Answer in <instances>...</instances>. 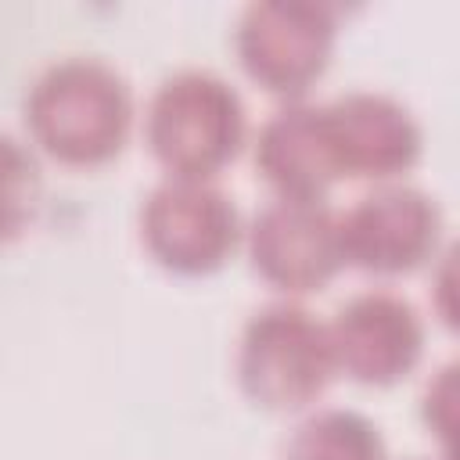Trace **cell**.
Segmentation results:
<instances>
[{
  "mask_svg": "<svg viewBox=\"0 0 460 460\" xmlns=\"http://www.w3.org/2000/svg\"><path fill=\"white\" fill-rule=\"evenodd\" d=\"M137 104L129 79L86 54L47 65L25 97V126L32 144L68 169H97L115 162L133 133Z\"/></svg>",
  "mask_w": 460,
  "mask_h": 460,
  "instance_id": "obj_1",
  "label": "cell"
},
{
  "mask_svg": "<svg viewBox=\"0 0 460 460\" xmlns=\"http://www.w3.org/2000/svg\"><path fill=\"white\" fill-rule=\"evenodd\" d=\"M244 137L241 93L205 68L162 79L144 115V140L165 180H216L241 155Z\"/></svg>",
  "mask_w": 460,
  "mask_h": 460,
  "instance_id": "obj_2",
  "label": "cell"
},
{
  "mask_svg": "<svg viewBox=\"0 0 460 460\" xmlns=\"http://www.w3.org/2000/svg\"><path fill=\"white\" fill-rule=\"evenodd\" d=\"M338 377L327 323L284 298L248 316L237 338V385L270 413L309 410Z\"/></svg>",
  "mask_w": 460,
  "mask_h": 460,
  "instance_id": "obj_3",
  "label": "cell"
},
{
  "mask_svg": "<svg viewBox=\"0 0 460 460\" xmlns=\"http://www.w3.org/2000/svg\"><path fill=\"white\" fill-rule=\"evenodd\" d=\"M338 43V7L320 0H255L241 11L234 50L244 75L284 104L305 101Z\"/></svg>",
  "mask_w": 460,
  "mask_h": 460,
  "instance_id": "obj_4",
  "label": "cell"
},
{
  "mask_svg": "<svg viewBox=\"0 0 460 460\" xmlns=\"http://www.w3.org/2000/svg\"><path fill=\"white\" fill-rule=\"evenodd\" d=\"M140 241L162 270L205 277L234 259L244 226L216 180H162L140 205Z\"/></svg>",
  "mask_w": 460,
  "mask_h": 460,
  "instance_id": "obj_5",
  "label": "cell"
},
{
  "mask_svg": "<svg viewBox=\"0 0 460 460\" xmlns=\"http://www.w3.org/2000/svg\"><path fill=\"white\" fill-rule=\"evenodd\" d=\"M438 201L410 183H377L338 212V237L345 266L374 277H402L438 259L442 248Z\"/></svg>",
  "mask_w": 460,
  "mask_h": 460,
  "instance_id": "obj_6",
  "label": "cell"
},
{
  "mask_svg": "<svg viewBox=\"0 0 460 460\" xmlns=\"http://www.w3.org/2000/svg\"><path fill=\"white\" fill-rule=\"evenodd\" d=\"M252 270L288 298L323 291L341 270L338 212L327 201L273 198L244 230Z\"/></svg>",
  "mask_w": 460,
  "mask_h": 460,
  "instance_id": "obj_7",
  "label": "cell"
},
{
  "mask_svg": "<svg viewBox=\"0 0 460 460\" xmlns=\"http://www.w3.org/2000/svg\"><path fill=\"white\" fill-rule=\"evenodd\" d=\"M327 334L338 374L367 388H392L406 381L424 359L428 341L420 309L388 288L352 295L327 323Z\"/></svg>",
  "mask_w": 460,
  "mask_h": 460,
  "instance_id": "obj_8",
  "label": "cell"
},
{
  "mask_svg": "<svg viewBox=\"0 0 460 460\" xmlns=\"http://www.w3.org/2000/svg\"><path fill=\"white\" fill-rule=\"evenodd\" d=\"M323 122L341 180L399 183L424 151L413 111L377 90H352L323 104Z\"/></svg>",
  "mask_w": 460,
  "mask_h": 460,
  "instance_id": "obj_9",
  "label": "cell"
},
{
  "mask_svg": "<svg viewBox=\"0 0 460 460\" xmlns=\"http://www.w3.org/2000/svg\"><path fill=\"white\" fill-rule=\"evenodd\" d=\"M255 169L273 198L323 201L327 190L341 180L323 122V104H280L259 129Z\"/></svg>",
  "mask_w": 460,
  "mask_h": 460,
  "instance_id": "obj_10",
  "label": "cell"
},
{
  "mask_svg": "<svg viewBox=\"0 0 460 460\" xmlns=\"http://www.w3.org/2000/svg\"><path fill=\"white\" fill-rule=\"evenodd\" d=\"M284 460H388V449L370 417L356 410H320L291 431Z\"/></svg>",
  "mask_w": 460,
  "mask_h": 460,
  "instance_id": "obj_11",
  "label": "cell"
},
{
  "mask_svg": "<svg viewBox=\"0 0 460 460\" xmlns=\"http://www.w3.org/2000/svg\"><path fill=\"white\" fill-rule=\"evenodd\" d=\"M43 208V172L32 151L0 133V248L22 241Z\"/></svg>",
  "mask_w": 460,
  "mask_h": 460,
  "instance_id": "obj_12",
  "label": "cell"
},
{
  "mask_svg": "<svg viewBox=\"0 0 460 460\" xmlns=\"http://www.w3.org/2000/svg\"><path fill=\"white\" fill-rule=\"evenodd\" d=\"M456 374H460L456 363H446L442 370L431 374L420 395V417H424L428 435L438 438L442 460L456 456V424H460V377Z\"/></svg>",
  "mask_w": 460,
  "mask_h": 460,
  "instance_id": "obj_13",
  "label": "cell"
},
{
  "mask_svg": "<svg viewBox=\"0 0 460 460\" xmlns=\"http://www.w3.org/2000/svg\"><path fill=\"white\" fill-rule=\"evenodd\" d=\"M431 309L449 331L456 327V248H446L431 270Z\"/></svg>",
  "mask_w": 460,
  "mask_h": 460,
  "instance_id": "obj_14",
  "label": "cell"
}]
</instances>
